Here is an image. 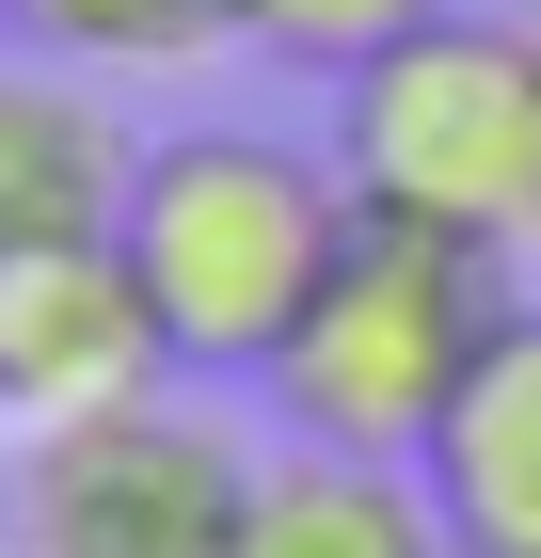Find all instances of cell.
I'll list each match as a JSON object with an SVG mask.
<instances>
[{
    "instance_id": "cell-1",
    "label": "cell",
    "mask_w": 541,
    "mask_h": 558,
    "mask_svg": "<svg viewBox=\"0 0 541 558\" xmlns=\"http://www.w3.org/2000/svg\"><path fill=\"white\" fill-rule=\"evenodd\" d=\"M334 240H351V175L287 129H160L112 208V256L192 384H271Z\"/></svg>"
},
{
    "instance_id": "cell-2",
    "label": "cell",
    "mask_w": 541,
    "mask_h": 558,
    "mask_svg": "<svg viewBox=\"0 0 541 558\" xmlns=\"http://www.w3.org/2000/svg\"><path fill=\"white\" fill-rule=\"evenodd\" d=\"M509 336V256L430 240V223L351 208L303 336L271 351V415L287 447H351V463H430V430L462 415L478 351Z\"/></svg>"
},
{
    "instance_id": "cell-3",
    "label": "cell",
    "mask_w": 541,
    "mask_h": 558,
    "mask_svg": "<svg viewBox=\"0 0 541 558\" xmlns=\"http://www.w3.org/2000/svg\"><path fill=\"white\" fill-rule=\"evenodd\" d=\"M334 175L351 208L478 240V256H541V33L446 0L430 33L334 81Z\"/></svg>"
},
{
    "instance_id": "cell-4",
    "label": "cell",
    "mask_w": 541,
    "mask_h": 558,
    "mask_svg": "<svg viewBox=\"0 0 541 558\" xmlns=\"http://www.w3.org/2000/svg\"><path fill=\"white\" fill-rule=\"evenodd\" d=\"M239 526H255V447L160 384L16 447V558H239Z\"/></svg>"
},
{
    "instance_id": "cell-5",
    "label": "cell",
    "mask_w": 541,
    "mask_h": 558,
    "mask_svg": "<svg viewBox=\"0 0 541 558\" xmlns=\"http://www.w3.org/2000/svg\"><path fill=\"white\" fill-rule=\"evenodd\" d=\"M175 384L160 319L127 288L112 240H33V256H0V430L33 447V430H81L112 399Z\"/></svg>"
},
{
    "instance_id": "cell-6",
    "label": "cell",
    "mask_w": 541,
    "mask_h": 558,
    "mask_svg": "<svg viewBox=\"0 0 541 558\" xmlns=\"http://www.w3.org/2000/svg\"><path fill=\"white\" fill-rule=\"evenodd\" d=\"M415 478H430L462 558H541V303H509V336L478 351V384L430 430Z\"/></svg>"
},
{
    "instance_id": "cell-7",
    "label": "cell",
    "mask_w": 541,
    "mask_h": 558,
    "mask_svg": "<svg viewBox=\"0 0 541 558\" xmlns=\"http://www.w3.org/2000/svg\"><path fill=\"white\" fill-rule=\"evenodd\" d=\"M127 160H144V144H112V112L81 96V64H0V256H33V240H112Z\"/></svg>"
},
{
    "instance_id": "cell-8",
    "label": "cell",
    "mask_w": 541,
    "mask_h": 558,
    "mask_svg": "<svg viewBox=\"0 0 541 558\" xmlns=\"http://www.w3.org/2000/svg\"><path fill=\"white\" fill-rule=\"evenodd\" d=\"M239 558H462L415 463H351V447H271L255 463Z\"/></svg>"
},
{
    "instance_id": "cell-9",
    "label": "cell",
    "mask_w": 541,
    "mask_h": 558,
    "mask_svg": "<svg viewBox=\"0 0 541 558\" xmlns=\"http://www.w3.org/2000/svg\"><path fill=\"white\" fill-rule=\"evenodd\" d=\"M446 0H223V48H255V64H287V81H351V64H382L398 33H430Z\"/></svg>"
},
{
    "instance_id": "cell-10",
    "label": "cell",
    "mask_w": 541,
    "mask_h": 558,
    "mask_svg": "<svg viewBox=\"0 0 541 558\" xmlns=\"http://www.w3.org/2000/svg\"><path fill=\"white\" fill-rule=\"evenodd\" d=\"M0 33L48 64H192L223 48V0H0Z\"/></svg>"
}]
</instances>
